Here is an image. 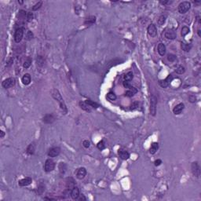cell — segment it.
<instances>
[{
    "mask_svg": "<svg viewBox=\"0 0 201 201\" xmlns=\"http://www.w3.org/2000/svg\"><path fill=\"white\" fill-rule=\"evenodd\" d=\"M70 195H71V197L73 200H77L79 197V195H80L79 188L75 186V187L70 191Z\"/></svg>",
    "mask_w": 201,
    "mask_h": 201,
    "instance_id": "obj_16",
    "label": "cell"
},
{
    "mask_svg": "<svg viewBox=\"0 0 201 201\" xmlns=\"http://www.w3.org/2000/svg\"><path fill=\"white\" fill-rule=\"evenodd\" d=\"M78 199H79V200H84V201L87 200V198H86L84 197V195H83V194L79 195V198H78Z\"/></svg>",
    "mask_w": 201,
    "mask_h": 201,
    "instance_id": "obj_46",
    "label": "cell"
},
{
    "mask_svg": "<svg viewBox=\"0 0 201 201\" xmlns=\"http://www.w3.org/2000/svg\"><path fill=\"white\" fill-rule=\"evenodd\" d=\"M31 75L30 74H28V73H26L24 75V76L21 78V82L23 84H25V85H28V84H30L31 83Z\"/></svg>",
    "mask_w": 201,
    "mask_h": 201,
    "instance_id": "obj_20",
    "label": "cell"
},
{
    "mask_svg": "<svg viewBox=\"0 0 201 201\" xmlns=\"http://www.w3.org/2000/svg\"><path fill=\"white\" fill-rule=\"evenodd\" d=\"M166 21V17L164 16V15H162L159 17V19H158V21H157V24L159 25L160 26H162L165 23Z\"/></svg>",
    "mask_w": 201,
    "mask_h": 201,
    "instance_id": "obj_31",
    "label": "cell"
},
{
    "mask_svg": "<svg viewBox=\"0 0 201 201\" xmlns=\"http://www.w3.org/2000/svg\"><path fill=\"white\" fill-rule=\"evenodd\" d=\"M165 37L168 39H174L177 37V34L174 30L168 29L165 32Z\"/></svg>",
    "mask_w": 201,
    "mask_h": 201,
    "instance_id": "obj_15",
    "label": "cell"
},
{
    "mask_svg": "<svg viewBox=\"0 0 201 201\" xmlns=\"http://www.w3.org/2000/svg\"><path fill=\"white\" fill-rule=\"evenodd\" d=\"M191 7V3L188 1H184L178 5V12L180 13H185L189 10Z\"/></svg>",
    "mask_w": 201,
    "mask_h": 201,
    "instance_id": "obj_3",
    "label": "cell"
},
{
    "mask_svg": "<svg viewBox=\"0 0 201 201\" xmlns=\"http://www.w3.org/2000/svg\"><path fill=\"white\" fill-rule=\"evenodd\" d=\"M85 102L87 103L88 105H90V106L91 107V108H98V107H99V104H98V103H96V102L93 101V100H87Z\"/></svg>",
    "mask_w": 201,
    "mask_h": 201,
    "instance_id": "obj_27",
    "label": "cell"
},
{
    "mask_svg": "<svg viewBox=\"0 0 201 201\" xmlns=\"http://www.w3.org/2000/svg\"><path fill=\"white\" fill-rule=\"evenodd\" d=\"M75 175L78 179L82 180L85 178V176L87 175V170H86L85 167H79V168L76 170Z\"/></svg>",
    "mask_w": 201,
    "mask_h": 201,
    "instance_id": "obj_9",
    "label": "cell"
},
{
    "mask_svg": "<svg viewBox=\"0 0 201 201\" xmlns=\"http://www.w3.org/2000/svg\"><path fill=\"white\" fill-rule=\"evenodd\" d=\"M189 28L187 27V26H184L182 28V29H181V35H182L183 37L185 36L187 34H189Z\"/></svg>",
    "mask_w": 201,
    "mask_h": 201,
    "instance_id": "obj_34",
    "label": "cell"
},
{
    "mask_svg": "<svg viewBox=\"0 0 201 201\" xmlns=\"http://www.w3.org/2000/svg\"><path fill=\"white\" fill-rule=\"evenodd\" d=\"M55 121V117L54 115L52 114H46V116L42 118V122L45 123H52Z\"/></svg>",
    "mask_w": 201,
    "mask_h": 201,
    "instance_id": "obj_12",
    "label": "cell"
},
{
    "mask_svg": "<svg viewBox=\"0 0 201 201\" xmlns=\"http://www.w3.org/2000/svg\"><path fill=\"white\" fill-rule=\"evenodd\" d=\"M16 83V79L14 78H8L6 79L3 80V82L2 83V86L5 89H9L10 87H13Z\"/></svg>",
    "mask_w": 201,
    "mask_h": 201,
    "instance_id": "obj_6",
    "label": "cell"
},
{
    "mask_svg": "<svg viewBox=\"0 0 201 201\" xmlns=\"http://www.w3.org/2000/svg\"><path fill=\"white\" fill-rule=\"evenodd\" d=\"M177 58V57L174 55V54H170L167 55V60H168L170 62H174Z\"/></svg>",
    "mask_w": 201,
    "mask_h": 201,
    "instance_id": "obj_38",
    "label": "cell"
},
{
    "mask_svg": "<svg viewBox=\"0 0 201 201\" xmlns=\"http://www.w3.org/2000/svg\"><path fill=\"white\" fill-rule=\"evenodd\" d=\"M35 148H36L35 143V142H32V143H31V144L28 146L27 150H26V152L28 153V155H33V154H34V153H35Z\"/></svg>",
    "mask_w": 201,
    "mask_h": 201,
    "instance_id": "obj_19",
    "label": "cell"
},
{
    "mask_svg": "<svg viewBox=\"0 0 201 201\" xmlns=\"http://www.w3.org/2000/svg\"><path fill=\"white\" fill-rule=\"evenodd\" d=\"M32 179L31 178H29V177H27V178H23V179L19 181H18V185L23 187V186L29 185L30 184H32Z\"/></svg>",
    "mask_w": 201,
    "mask_h": 201,
    "instance_id": "obj_13",
    "label": "cell"
},
{
    "mask_svg": "<svg viewBox=\"0 0 201 201\" xmlns=\"http://www.w3.org/2000/svg\"><path fill=\"white\" fill-rule=\"evenodd\" d=\"M148 34H149L151 37H156L157 35V28L156 26L154 24H150L147 28Z\"/></svg>",
    "mask_w": 201,
    "mask_h": 201,
    "instance_id": "obj_10",
    "label": "cell"
},
{
    "mask_svg": "<svg viewBox=\"0 0 201 201\" xmlns=\"http://www.w3.org/2000/svg\"><path fill=\"white\" fill-rule=\"evenodd\" d=\"M95 21H96V17H95L94 16H90L85 20L84 25H91L95 23Z\"/></svg>",
    "mask_w": 201,
    "mask_h": 201,
    "instance_id": "obj_22",
    "label": "cell"
},
{
    "mask_svg": "<svg viewBox=\"0 0 201 201\" xmlns=\"http://www.w3.org/2000/svg\"><path fill=\"white\" fill-rule=\"evenodd\" d=\"M138 105H139V104H138V102H137V101H135V102H134L132 104H131V109L132 110H134V109H136V108H137V107H138Z\"/></svg>",
    "mask_w": 201,
    "mask_h": 201,
    "instance_id": "obj_42",
    "label": "cell"
},
{
    "mask_svg": "<svg viewBox=\"0 0 201 201\" xmlns=\"http://www.w3.org/2000/svg\"><path fill=\"white\" fill-rule=\"evenodd\" d=\"M134 78V74L132 71H128V72L124 75V81H128L130 82Z\"/></svg>",
    "mask_w": 201,
    "mask_h": 201,
    "instance_id": "obj_26",
    "label": "cell"
},
{
    "mask_svg": "<svg viewBox=\"0 0 201 201\" xmlns=\"http://www.w3.org/2000/svg\"><path fill=\"white\" fill-rule=\"evenodd\" d=\"M33 37H34V35H33V33L31 31H28L26 32V35H25V38H26V39L27 40H31L33 39Z\"/></svg>",
    "mask_w": 201,
    "mask_h": 201,
    "instance_id": "obj_36",
    "label": "cell"
},
{
    "mask_svg": "<svg viewBox=\"0 0 201 201\" xmlns=\"http://www.w3.org/2000/svg\"><path fill=\"white\" fill-rule=\"evenodd\" d=\"M51 95H52V97L54 98L56 100H57V102L59 103L61 109L63 111L64 114H66L67 112H68V108H67V106L64 101L63 98H62V97H61V94L59 92V90H57V89H52L51 90Z\"/></svg>",
    "mask_w": 201,
    "mask_h": 201,
    "instance_id": "obj_1",
    "label": "cell"
},
{
    "mask_svg": "<svg viewBox=\"0 0 201 201\" xmlns=\"http://www.w3.org/2000/svg\"><path fill=\"white\" fill-rule=\"evenodd\" d=\"M12 63H13V59L10 58V59H9V60L7 61V65H7V66H9V65H12Z\"/></svg>",
    "mask_w": 201,
    "mask_h": 201,
    "instance_id": "obj_47",
    "label": "cell"
},
{
    "mask_svg": "<svg viewBox=\"0 0 201 201\" xmlns=\"http://www.w3.org/2000/svg\"><path fill=\"white\" fill-rule=\"evenodd\" d=\"M158 149H159V144H158L157 142H153L151 145V148L149 149V152L152 155L155 154V153L157 152Z\"/></svg>",
    "mask_w": 201,
    "mask_h": 201,
    "instance_id": "obj_23",
    "label": "cell"
},
{
    "mask_svg": "<svg viewBox=\"0 0 201 201\" xmlns=\"http://www.w3.org/2000/svg\"><path fill=\"white\" fill-rule=\"evenodd\" d=\"M90 142L88 140H84L83 141V145L84 148H86V149H88V148L90 147Z\"/></svg>",
    "mask_w": 201,
    "mask_h": 201,
    "instance_id": "obj_40",
    "label": "cell"
},
{
    "mask_svg": "<svg viewBox=\"0 0 201 201\" xmlns=\"http://www.w3.org/2000/svg\"><path fill=\"white\" fill-rule=\"evenodd\" d=\"M191 169H192V173L193 174L197 177V178H199L200 176V165L198 164V162H193L192 164V166H191Z\"/></svg>",
    "mask_w": 201,
    "mask_h": 201,
    "instance_id": "obj_7",
    "label": "cell"
},
{
    "mask_svg": "<svg viewBox=\"0 0 201 201\" xmlns=\"http://www.w3.org/2000/svg\"><path fill=\"white\" fill-rule=\"evenodd\" d=\"M154 164H155V166L158 167V166L161 165V164H162V160H160V159H158V160H156L154 162Z\"/></svg>",
    "mask_w": 201,
    "mask_h": 201,
    "instance_id": "obj_45",
    "label": "cell"
},
{
    "mask_svg": "<svg viewBox=\"0 0 201 201\" xmlns=\"http://www.w3.org/2000/svg\"><path fill=\"white\" fill-rule=\"evenodd\" d=\"M181 49H182L184 51H185V52H188V51H189V50H191V48H192V44L181 43Z\"/></svg>",
    "mask_w": 201,
    "mask_h": 201,
    "instance_id": "obj_28",
    "label": "cell"
},
{
    "mask_svg": "<svg viewBox=\"0 0 201 201\" xmlns=\"http://www.w3.org/2000/svg\"><path fill=\"white\" fill-rule=\"evenodd\" d=\"M42 1L38 2L35 5H34V6L32 7V10H33V11H36V10H38V9H40V7L42 6Z\"/></svg>",
    "mask_w": 201,
    "mask_h": 201,
    "instance_id": "obj_35",
    "label": "cell"
},
{
    "mask_svg": "<svg viewBox=\"0 0 201 201\" xmlns=\"http://www.w3.org/2000/svg\"><path fill=\"white\" fill-rule=\"evenodd\" d=\"M4 136H5V132L3 131H0V137L2 138Z\"/></svg>",
    "mask_w": 201,
    "mask_h": 201,
    "instance_id": "obj_48",
    "label": "cell"
},
{
    "mask_svg": "<svg viewBox=\"0 0 201 201\" xmlns=\"http://www.w3.org/2000/svg\"><path fill=\"white\" fill-rule=\"evenodd\" d=\"M156 106H157V98L155 95H152L150 99V114L152 116H155L156 114Z\"/></svg>",
    "mask_w": 201,
    "mask_h": 201,
    "instance_id": "obj_2",
    "label": "cell"
},
{
    "mask_svg": "<svg viewBox=\"0 0 201 201\" xmlns=\"http://www.w3.org/2000/svg\"><path fill=\"white\" fill-rule=\"evenodd\" d=\"M118 154H119V156L120 157L122 160H127L129 159V158H130V153H129L126 150L119 149L118 151Z\"/></svg>",
    "mask_w": 201,
    "mask_h": 201,
    "instance_id": "obj_14",
    "label": "cell"
},
{
    "mask_svg": "<svg viewBox=\"0 0 201 201\" xmlns=\"http://www.w3.org/2000/svg\"><path fill=\"white\" fill-rule=\"evenodd\" d=\"M189 100H190V102H195L196 101V97H195V95H190L189 96Z\"/></svg>",
    "mask_w": 201,
    "mask_h": 201,
    "instance_id": "obj_44",
    "label": "cell"
},
{
    "mask_svg": "<svg viewBox=\"0 0 201 201\" xmlns=\"http://www.w3.org/2000/svg\"><path fill=\"white\" fill-rule=\"evenodd\" d=\"M27 21H32L33 19V14L32 13H28V15H27Z\"/></svg>",
    "mask_w": 201,
    "mask_h": 201,
    "instance_id": "obj_41",
    "label": "cell"
},
{
    "mask_svg": "<svg viewBox=\"0 0 201 201\" xmlns=\"http://www.w3.org/2000/svg\"><path fill=\"white\" fill-rule=\"evenodd\" d=\"M175 71H176V73H178V74H183L185 71V68L184 67L182 66V65H179L178 68H176V70H175Z\"/></svg>",
    "mask_w": 201,
    "mask_h": 201,
    "instance_id": "obj_32",
    "label": "cell"
},
{
    "mask_svg": "<svg viewBox=\"0 0 201 201\" xmlns=\"http://www.w3.org/2000/svg\"><path fill=\"white\" fill-rule=\"evenodd\" d=\"M160 2L163 5H167V4H170L172 3V1H169V0H164V1H160Z\"/></svg>",
    "mask_w": 201,
    "mask_h": 201,
    "instance_id": "obj_43",
    "label": "cell"
},
{
    "mask_svg": "<svg viewBox=\"0 0 201 201\" xmlns=\"http://www.w3.org/2000/svg\"><path fill=\"white\" fill-rule=\"evenodd\" d=\"M97 147H98V149L99 150H103L104 149V148H105V145H104V141L102 140V141H100L98 142V144L97 145Z\"/></svg>",
    "mask_w": 201,
    "mask_h": 201,
    "instance_id": "obj_37",
    "label": "cell"
},
{
    "mask_svg": "<svg viewBox=\"0 0 201 201\" xmlns=\"http://www.w3.org/2000/svg\"><path fill=\"white\" fill-rule=\"evenodd\" d=\"M172 79H173V76H172V75H169L165 79L160 80L159 84H160V86L161 87L167 88L170 85V82L172 81Z\"/></svg>",
    "mask_w": 201,
    "mask_h": 201,
    "instance_id": "obj_8",
    "label": "cell"
},
{
    "mask_svg": "<svg viewBox=\"0 0 201 201\" xmlns=\"http://www.w3.org/2000/svg\"><path fill=\"white\" fill-rule=\"evenodd\" d=\"M166 46L164 43H160L158 45V53L160 56H164L166 54Z\"/></svg>",
    "mask_w": 201,
    "mask_h": 201,
    "instance_id": "obj_21",
    "label": "cell"
},
{
    "mask_svg": "<svg viewBox=\"0 0 201 201\" xmlns=\"http://www.w3.org/2000/svg\"><path fill=\"white\" fill-rule=\"evenodd\" d=\"M197 32H198V35H199V36L200 37V36H201V35H200V30L199 29V30L197 31Z\"/></svg>",
    "mask_w": 201,
    "mask_h": 201,
    "instance_id": "obj_49",
    "label": "cell"
},
{
    "mask_svg": "<svg viewBox=\"0 0 201 201\" xmlns=\"http://www.w3.org/2000/svg\"><path fill=\"white\" fill-rule=\"evenodd\" d=\"M61 152V148L60 147H53L49 150L48 152V156L50 157H56L59 156Z\"/></svg>",
    "mask_w": 201,
    "mask_h": 201,
    "instance_id": "obj_11",
    "label": "cell"
},
{
    "mask_svg": "<svg viewBox=\"0 0 201 201\" xmlns=\"http://www.w3.org/2000/svg\"><path fill=\"white\" fill-rule=\"evenodd\" d=\"M79 104L80 108L82 109H83V110H85V111H87V112L91 111V109H90V105H88L85 101H79Z\"/></svg>",
    "mask_w": 201,
    "mask_h": 201,
    "instance_id": "obj_24",
    "label": "cell"
},
{
    "mask_svg": "<svg viewBox=\"0 0 201 201\" xmlns=\"http://www.w3.org/2000/svg\"><path fill=\"white\" fill-rule=\"evenodd\" d=\"M23 2H24L23 1H18V3H20V4H22Z\"/></svg>",
    "mask_w": 201,
    "mask_h": 201,
    "instance_id": "obj_50",
    "label": "cell"
},
{
    "mask_svg": "<svg viewBox=\"0 0 201 201\" xmlns=\"http://www.w3.org/2000/svg\"><path fill=\"white\" fill-rule=\"evenodd\" d=\"M66 187L67 189L71 190L75 187V181L72 178H68L66 180Z\"/></svg>",
    "mask_w": 201,
    "mask_h": 201,
    "instance_id": "obj_18",
    "label": "cell"
},
{
    "mask_svg": "<svg viewBox=\"0 0 201 201\" xmlns=\"http://www.w3.org/2000/svg\"><path fill=\"white\" fill-rule=\"evenodd\" d=\"M31 65H32V58L31 57H28V58L25 60V61L24 62L23 67L25 68H28L31 66Z\"/></svg>",
    "mask_w": 201,
    "mask_h": 201,
    "instance_id": "obj_29",
    "label": "cell"
},
{
    "mask_svg": "<svg viewBox=\"0 0 201 201\" xmlns=\"http://www.w3.org/2000/svg\"><path fill=\"white\" fill-rule=\"evenodd\" d=\"M137 92V90L134 87H133V88H131V89H129V90H127V91H126V93H125V96L128 97V98H131V97H133L134 95Z\"/></svg>",
    "mask_w": 201,
    "mask_h": 201,
    "instance_id": "obj_25",
    "label": "cell"
},
{
    "mask_svg": "<svg viewBox=\"0 0 201 201\" xmlns=\"http://www.w3.org/2000/svg\"><path fill=\"white\" fill-rule=\"evenodd\" d=\"M67 169V167H66V164L65 163H61L60 165H59V170H60V173L61 174H64L65 172Z\"/></svg>",
    "mask_w": 201,
    "mask_h": 201,
    "instance_id": "obj_30",
    "label": "cell"
},
{
    "mask_svg": "<svg viewBox=\"0 0 201 201\" xmlns=\"http://www.w3.org/2000/svg\"><path fill=\"white\" fill-rule=\"evenodd\" d=\"M123 84V87H125V88H127V89H131V88H133V87L130 84V83H129L128 81H124Z\"/></svg>",
    "mask_w": 201,
    "mask_h": 201,
    "instance_id": "obj_39",
    "label": "cell"
},
{
    "mask_svg": "<svg viewBox=\"0 0 201 201\" xmlns=\"http://www.w3.org/2000/svg\"><path fill=\"white\" fill-rule=\"evenodd\" d=\"M185 108V104L183 103H180L178 104H177L176 106L173 109V112L174 115H179L181 113V112L183 111V109Z\"/></svg>",
    "mask_w": 201,
    "mask_h": 201,
    "instance_id": "obj_17",
    "label": "cell"
},
{
    "mask_svg": "<svg viewBox=\"0 0 201 201\" xmlns=\"http://www.w3.org/2000/svg\"><path fill=\"white\" fill-rule=\"evenodd\" d=\"M24 34H25L24 28H19L16 30L15 33H14V40H15L17 43H19V42H21L24 37Z\"/></svg>",
    "mask_w": 201,
    "mask_h": 201,
    "instance_id": "obj_4",
    "label": "cell"
},
{
    "mask_svg": "<svg viewBox=\"0 0 201 201\" xmlns=\"http://www.w3.org/2000/svg\"><path fill=\"white\" fill-rule=\"evenodd\" d=\"M107 98L110 100H115L116 99V95L113 92H109L107 94Z\"/></svg>",
    "mask_w": 201,
    "mask_h": 201,
    "instance_id": "obj_33",
    "label": "cell"
},
{
    "mask_svg": "<svg viewBox=\"0 0 201 201\" xmlns=\"http://www.w3.org/2000/svg\"><path fill=\"white\" fill-rule=\"evenodd\" d=\"M54 168H55V163L51 159L46 160L44 164V170L48 173V172H51L54 170Z\"/></svg>",
    "mask_w": 201,
    "mask_h": 201,
    "instance_id": "obj_5",
    "label": "cell"
}]
</instances>
